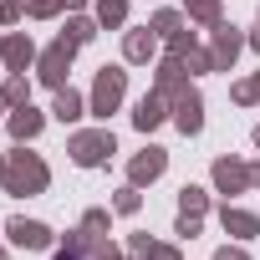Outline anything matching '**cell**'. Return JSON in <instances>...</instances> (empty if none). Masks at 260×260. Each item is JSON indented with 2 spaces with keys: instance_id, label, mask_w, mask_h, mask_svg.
Returning <instances> with one entry per match:
<instances>
[{
  "instance_id": "1",
  "label": "cell",
  "mask_w": 260,
  "mask_h": 260,
  "mask_svg": "<svg viewBox=\"0 0 260 260\" xmlns=\"http://www.w3.org/2000/svg\"><path fill=\"white\" fill-rule=\"evenodd\" d=\"M117 92H122V72H102V82H97V107L107 112V107L117 102Z\"/></svg>"
},
{
  "instance_id": "2",
  "label": "cell",
  "mask_w": 260,
  "mask_h": 260,
  "mask_svg": "<svg viewBox=\"0 0 260 260\" xmlns=\"http://www.w3.org/2000/svg\"><path fill=\"white\" fill-rule=\"evenodd\" d=\"M102 153H112V138H77V158L82 164H97Z\"/></svg>"
},
{
  "instance_id": "3",
  "label": "cell",
  "mask_w": 260,
  "mask_h": 260,
  "mask_svg": "<svg viewBox=\"0 0 260 260\" xmlns=\"http://www.w3.org/2000/svg\"><path fill=\"white\" fill-rule=\"evenodd\" d=\"M11 235H16L21 245H46V230H41V224H26V219H21V224H11Z\"/></svg>"
},
{
  "instance_id": "4",
  "label": "cell",
  "mask_w": 260,
  "mask_h": 260,
  "mask_svg": "<svg viewBox=\"0 0 260 260\" xmlns=\"http://www.w3.org/2000/svg\"><path fill=\"white\" fill-rule=\"evenodd\" d=\"M158 169H164V158H158V153H148V158H138V164H133V174H138V179H153Z\"/></svg>"
},
{
  "instance_id": "5",
  "label": "cell",
  "mask_w": 260,
  "mask_h": 260,
  "mask_svg": "<svg viewBox=\"0 0 260 260\" xmlns=\"http://www.w3.org/2000/svg\"><path fill=\"white\" fill-rule=\"evenodd\" d=\"M16 133H21V138L36 133V112H21V117H16Z\"/></svg>"
},
{
  "instance_id": "6",
  "label": "cell",
  "mask_w": 260,
  "mask_h": 260,
  "mask_svg": "<svg viewBox=\"0 0 260 260\" xmlns=\"http://www.w3.org/2000/svg\"><path fill=\"white\" fill-rule=\"evenodd\" d=\"M56 112H61V117H77V97H72V92H67V97H61V102H56Z\"/></svg>"
},
{
  "instance_id": "7",
  "label": "cell",
  "mask_w": 260,
  "mask_h": 260,
  "mask_svg": "<svg viewBox=\"0 0 260 260\" xmlns=\"http://www.w3.org/2000/svg\"><path fill=\"white\" fill-rule=\"evenodd\" d=\"M219 260H240V255H230V250H224V255H219Z\"/></svg>"
}]
</instances>
